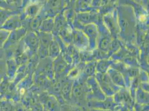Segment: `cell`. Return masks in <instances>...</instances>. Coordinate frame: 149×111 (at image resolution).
I'll return each mask as SVG.
<instances>
[{
	"instance_id": "cell-32",
	"label": "cell",
	"mask_w": 149,
	"mask_h": 111,
	"mask_svg": "<svg viewBox=\"0 0 149 111\" xmlns=\"http://www.w3.org/2000/svg\"><path fill=\"white\" fill-rule=\"evenodd\" d=\"M140 3L146 11H149V0H141Z\"/></svg>"
},
{
	"instance_id": "cell-31",
	"label": "cell",
	"mask_w": 149,
	"mask_h": 111,
	"mask_svg": "<svg viewBox=\"0 0 149 111\" xmlns=\"http://www.w3.org/2000/svg\"><path fill=\"white\" fill-rule=\"evenodd\" d=\"M10 32L5 30L0 29V49H3V47L6 42Z\"/></svg>"
},
{
	"instance_id": "cell-39",
	"label": "cell",
	"mask_w": 149,
	"mask_h": 111,
	"mask_svg": "<svg viewBox=\"0 0 149 111\" xmlns=\"http://www.w3.org/2000/svg\"><path fill=\"white\" fill-rule=\"evenodd\" d=\"M75 1H76V0H71V1H70V3L74 5V2H75ZM68 5H69V4H68Z\"/></svg>"
},
{
	"instance_id": "cell-27",
	"label": "cell",
	"mask_w": 149,
	"mask_h": 111,
	"mask_svg": "<svg viewBox=\"0 0 149 111\" xmlns=\"http://www.w3.org/2000/svg\"><path fill=\"white\" fill-rule=\"evenodd\" d=\"M22 12L12 11L7 9L0 8V29L5 24L7 19L15 13H21Z\"/></svg>"
},
{
	"instance_id": "cell-35",
	"label": "cell",
	"mask_w": 149,
	"mask_h": 111,
	"mask_svg": "<svg viewBox=\"0 0 149 111\" xmlns=\"http://www.w3.org/2000/svg\"><path fill=\"white\" fill-rule=\"evenodd\" d=\"M32 0H22V10L29 3H30Z\"/></svg>"
},
{
	"instance_id": "cell-25",
	"label": "cell",
	"mask_w": 149,
	"mask_h": 111,
	"mask_svg": "<svg viewBox=\"0 0 149 111\" xmlns=\"http://www.w3.org/2000/svg\"><path fill=\"white\" fill-rule=\"evenodd\" d=\"M60 55L61 49L59 43L54 36L49 47V57L52 60H54Z\"/></svg>"
},
{
	"instance_id": "cell-3",
	"label": "cell",
	"mask_w": 149,
	"mask_h": 111,
	"mask_svg": "<svg viewBox=\"0 0 149 111\" xmlns=\"http://www.w3.org/2000/svg\"><path fill=\"white\" fill-rule=\"evenodd\" d=\"M73 27L82 31L87 36L89 41L88 51H92L97 48L99 31L96 25L93 24L82 25L74 20Z\"/></svg>"
},
{
	"instance_id": "cell-21",
	"label": "cell",
	"mask_w": 149,
	"mask_h": 111,
	"mask_svg": "<svg viewBox=\"0 0 149 111\" xmlns=\"http://www.w3.org/2000/svg\"><path fill=\"white\" fill-rule=\"evenodd\" d=\"M6 64L7 77L9 80H13L15 78L17 71L19 69V66L13 57L7 58Z\"/></svg>"
},
{
	"instance_id": "cell-34",
	"label": "cell",
	"mask_w": 149,
	"mask_h": 111,
	"mask_svg": "<svg viewBox=\"0 0 149 111\" xmlns=\"http://www.w3.org/2000/svg\"><path fill=\"white\" fill-rule=\"evenodd\" d=\"M120 111H135L134 109H130L129 108L127 107H124V106H121V108H120Z\"/></svg>"
},
{
	"instance_id": "cell-1",
	"label": "cell",
	"mask_w": 149,
	"mask_h": 111,
	"mask_svg": "<svg viewBox=\"0 0 149 111\" xmlns=\"http://www.w3.org/2000/svg\"><path fill=\"white\" fill-rule=\"evenodd\" d=\"M116 10L120 30L118 39L125 44H135L137 20L133 8L130 6L118 5Z\"/></svg>"
},
{
	"instance_id": "cell-22",
	"label": "cell",
	"mask_w": 149,
	"mask_h": 111,
	"mask_svg": "<svg viewBox=\"0 0 149 111\" xmlns=\"http://www.w3.org/2000/svg\"><path fill=\"white\" fill-rule=\"evenodd\" d=\"M93 0H76L74 3L75 12H85L93 10V8L91 6Z\"/></svg>"
},
{
	"instance_id": "cell-12",
	"label": "cell",
	"mask_w": 149,
	"mask_h": 111,
	"mask_svg": "<svg viewBox=\"0 0 149 111\" xmlns=\"http://www.w3.org/2000/svg\"><path fill=\"white\" fill-rule=\"evenodd\" d=\"M53 61L54 60L49 57L40 59L36 67L35 73L44 76L50 80H53L54 79Z\"/></svg>"
},
{
	"instance_id": "cell-42",
	"label": "cell",
	"mask_w": 149,
	"mask_h": 111,
	"mask_svg": "<svg viewBox=\"0 0 149 111\" xmlns=\"http://www.w3.org/2000/svg\"><path fill=\"white\" fill-rule=\"evenodd\" d=\"M84 111H88V109H87V108H85V110H84Z\"/></svg>"
},
{
	"instance_id": "cell-6",
	"label": "cell",
	"mask_w": 149,
	"mask_h": 111,
	"mask_svg": "<svg viewBox=\"0 0 149 111\" xmlns=\"http://www.w3.org/2000/svg\"><path fill=\"white\" fill-rule=\"evenodd\" d=\"M66 7L65 0H47L42 7L46 18H54Z\"/></svg>"
},
{
	"instance_id": "cell-8",
	"label": "cell",
	"mask_w": 149,
	"mask_h": 111,
	"mask_svg": "<svg viewBox=\"0 0 149 111\" xmlns=\"http://www.w3.org/2000/svg\"><path fill=\"white\" fill-rule=\"evenodd\" d=\"M53 65L54 78L56 80H61L67 77L68 72L73 67L65 61L61 55L54 60Z\"/></svg>"
},
{
	"instance_id": "cell-23",
	"label": "cell",
	"mask_w": 149,
	"mask_h": 111,
	"mask_svg": "<svg viewBox=\"0 0 149 111\" xmlns=\"http://www.w3.org/2000/svg\"><path fill=\"white\" fill-rule=\"evenodd\" d=\"M134 101L137 104L149 105V92L145 91L139 86L136 91Z\"/></svg>"
},
{
	"instance_id": "cell-37",
	"label": "cell",
	"mask_w": 149,
	"mask_h": 111,
	"mask_svg": "<svg viewBox=\"0 0 149 111\" xmlns=\"http://www.w3.org/2000/svg\"><path fill=\"white\" fill-rule=\"evenodd\" d=\"M88 111H111L108 110H98V109H93V108H87Z\"/></svg>"
},
{
	"instance_id": "cell-40",
	"label": "cell",
	"mask_w": 149,
	"mask_h": 111,
	"mask_svg": "<svg viewBox=\"0 0 149 111\" xmlns=\"http://www.w3.org/2000/svg\"><path fill=\"white\" fill-rule=\"evenodd\" d=\"M134 1H135V2H136L137 3H140L141 0H134Z\"/></svg>"
},
{
	"instance_id": "cell-18",
	"label": "cell",
	"mask_w": 149,
	"mask_h": 111,
	"mask_svg": "<svg viewBox=\"0 0 149 111\" xmlns=\"http://www.w3.org/2000/svg\"><path fill=\"white\" fill-rule=\"evenodd\" d=\"M44 5L35 1H31L23 9L21 13L25 19H32L41 11Z\"/></svg>"
},
{
	"instance_id": "cell-44",
	"label": "cell",
	"mask_w": 149,
	"mask_h": 111,
	"mask_svg": "<svg viewBox=\"0 0 149 111\" xmlns=\"http://www.w3.org/2000/svg\"><path fill=\"white\" fill-rule=\"evenodd\" d=\"M0 84H1V82H0Z\"/></svg>"
},
{
	"instance_id": "cell-16",
	"label": "cell",
	"mask_w": 149,
	"mask_h": 111,
	"mask_svg": "<svg viewBox=\"0 0 149 111\" xmlns=\"http://www.w3.org/2000/svg\"><path fill=\"white\" fill-rule=\"evenodd\" d=\"M27 32V30L24 27L10 32L3 49L7 50L14 48L22 40Z\"/></svg>"
},
{
	"instance_id": "cell-30",
	"label": "cell",
	"mask_w": 149,
	"mask_h": 111,
	"mask_svg": "<svg viewBox=\"0 0 149 111\" xmlns=\"http://www.w3.org/2000/svg\"><path fill=\"white\" fill-rule=\"evenodd\" d=\"M7 77L6 59L0 60V82Z\"/></svg>"
},
{
	"instance_id": "cell-13",
	"label": "cell",
	"mask_w": 149,
	"mask_h": 111,
	"mask_svg": "<svg viewBox=\"0 0 149 111\" xmlns=\"http://www.w3.org/2000/svg\"><path fill=\"white\" fill-rule=\"evenodd\" d=\"M71 44L79 51L88 50L89 41L82 31L73 28L72 32Z\"/></svg>"
},
{
	"instance_id": "cell-4",
	"label": "cell",
	"mask_w": 149,
	"mask_h": 111,
	"mask_svg": "<svg viewBox=\"0 0 149 111\" xmlns=\"http://www.w3.org/2000/svg\"><path fill=\"white\" fill-rule=\"evenodd\" d=\"M101 91L106 97H112L121 88L116 86L107 73L96 72L94 76Z\"/></svg>"
},
{
	"instance_id": "cell-43",
	"label": "cell",
	"mask_w": 149,
	"mask_h": 111,
	"mask_svg": "<svg viewBox=\"0 0 149 111\" xmlns=\"http://www.w3.org/2000/svg\"><path fill=\"white\" fill-rule=\"evenodd\" d=\"M85 108H84V110H83V111H84V110H85Z\"/></svg>"
},
{
	"instance_id": "cell-28",
	"label": "cell",
	"mask_w": 149,
	"mask_h": 111,
	"mask_svg": "<svg viewBox=\"0 0 149 111\" xmlns=\"http://www.w3.org/2000/svg\"><path fill=\"white\" fill-rule=\"evenodd\" d=\"M15 11L22 12V0H4Z\"/></svg>"
},
{
	"instance_id": "cell-10",
	"label": "cell",
	"mask_w": 149,
	"mask_h": 111,
	"mask_svg": "<svg viewBox=\"0 0 149 111\" xmlns=\"http://www.w3.org/2000/svg\"><path fill=\"white\" fill-rule=\"evenodd\" d=\"M112 99L117 105L134 109L135 101L131 96L129 89L126 88H121L118 92L116 93Z\"/></svg>"
},
{
	"instance_id": "cell-9",
	"label": "cell",
	"mask_w": 149,
	"mask_h": 111,
	"mask_svg": "<svg viewBox=\"0 0 149 111\" xmlns=\"http://www.w3.org/2000/svg\"><path fill=\"white\" fill-rule=\"evenodd\" d=\"M121 105H117L113 101L112 97H106L104 100H89L87 101V108H93L102 110L113 111L119 108Z\"/></svg>"
},
{
	"instance_id": "cell-36",
	"label": "cell",
	"mask_w": 149,
	"mask_h": 111,
	"mask_svg": "<svg viewBox=\"0 0 149 111\" xmlns=\"http://www.w3.org/2000/svg\"><path fill=\"white\" fill-rule=\"evenodd\" d=\"M47 0H32L31 1H35V2H36L38 3H41L42 5H44L45 3L46 2Z\"/></svg>"
},
{
	"instance_id": "cell-14",
	"label": "cell",
	"mask_w": 149,
	"mask_h": 111,
	"mask_svg": "<svg viewBox=\"0 0 149 111\" xmlns=\"http://www.w3.org/2000/svg\"><path fill=\"white\" fill-rule=\"evenodd\" d=\"M39 97L41 104L46 111H60L61 104L54 96L46 91H42Z\"/></svg>"
},
{
	"instance_id": "cell-33",
	"label": "cell",
	"mask_w": 149,
	"mask_h": 111,
	"mask_svg": "<svg viewBox=\"0 0 149 111\" xmlns=\"http://www.w3.org/2000/svg\"><path fill=\"white\" fill-rule=\"evenodd\" d=\"M6 59V52L4 49H0V60Z\"/></svg>"
},
{
	"instance_id": "cell-29",
	"label": "cell",
	"mask_w": 149,
	"mask_h": 111,
	"mask_svg": "<svg viewBox=\"0 0 149 111\" xmlns=\"http://www.w3.org/2000/svg\"><path fill=\"white\" fill-rule=\"evenodd\" d=\"M85 108H81L74 105L65 102L60 105V111H82Z\"/></svg>"
},
{
	"instance_id": "cell-2",
	"label": "cell",
	"mask_w": 149,
	"mask_h": 111,
	"mask_svg": "<svg viewBox=\"0 0 149 111\" xmlns=\"http://www.w3.org/2000/svg\"><path fill=\"white\" fill-rule=\"evenodd\" d=\"M89 92L90 88L86 80L81 78L74 80L72 85L70 103L81 108H87V96Z\"/></svg>"
},
{
	"instance_id": "cell-5",
	"label": "cell",
	"mask_w": 149,
	"mask_h": 111,
	"mask_svg": "<svg viewBox=\"0 0 149 111\" xmlns=\"http://www.w3.org/2000/svg\"><path fill=\"white\" fill-rule=\"evenodd\" d=\"M22 42L24 45L25 52L29 58L37 55L40 41L36 32L28 31L22 38Z\"/></svg>"
},
{
	"instance_id": "cell-41",
	"label": "cell",
	"mask_w": 149,
	"mask_h": 111,
	"mask_svg": "<svg viewBox=\"0 0 149 111\" xmlns=\"http://www.w3.org/2000/svg\"><path fill=\"white\" fill-rule=\"evenodd\" d=\"M121 106L119 108H118V109H117V110H114V111H120V108H121Z\"/></svg>"
},
{
	"instance_id": "cell-19",
	"label": "cell",
	"mask_w": 149,
	"mask_h": 111,
	"mask_svg": "<svg viewBox=\"0 0 149 111\" xmlns=\"http://www.w3.org/2000/svg\"><path fill=\"white\" fill-rule=\"evenodd\" d=\"M61 82V94L63 100L65 102L70 103L71 95L72 89V85L74 80L65 77L60 80Z\"/></svg>"
},
{
	"instance_id": "cell-38",
	"label": "cell",
	"mask_w": 149,
	"mask_h": 111,
	"mask_svg": "<svg viewBox=\"0 0 149 111\" xmlns=\"http://www.w3.org/2000/svg\"><path fill=\"white\" fill-rule=\"evenodd\" d=\"M65 3H66V6H67V5H68V4H70L71 0H65Z\"/></svg>"
},
{
	"instance_id": "cell-24",
	"label": "cell",
	"mask_w": 149,
	"mask_h": 111,
	"mask_svg": "<svg viewBox=\"0 0 149 111\" xmlns=\"http://www.w3.org/2000/svg\"><path fill=\"white\" fill-rule=\"evenodd\" d=\"M113 62V61L110 58L97 61L96 65V72L101 74L107 73V70L110 68Z\"/></svg>"
},
{
	"instance_id": "cell-26",
	"label": "cell",
	"mask_w": 149,
	"mask_h": 111,
	"mask_svg": "<svg viewBox=\"0 0 149 111\" xmlns=\"http://www.w3.org/2000/svg\"><path fill=\"white\" fill-rule=\"evenodd\" d=\"M54 18H47L45 19L42 22L38 31L45 33H52L54 30Z\"/></svg>"
},
{
	"instance_id": "cell-17",
	"label": "cell",
	"mask_w": 149,
	"mask_h": 111,
	"mask_svg": "<svg viewBox=\"0 0 149 111\" xmlns=\"http://www.w3.org/2000/svg\"><path fill=\"white\" fill-rule=\"evenodd\" d=\"M24 27V17L21 13H15L9 17L1 27L2 29L11 32Z\"/></svg>"
},
{
	"instance_id": "cell-20",
	"label": "cell",
	"mask_w": 149,
	"mask_h": 111,
	"mask_svg": "<svg viewBox=\"0 0 149 111\" xmlns=\"http://www.w3.org/2000/svg\"><path fill=\"white\" fill-rule=\"evenodd\" d=\"M107 74L109 76L112 82L120 88H126V85L123 75L115 68L110 67L107 71Z\"/></svg>"
},
{
	"instance_id": "cell-15",
	"label": "cell",
	"mask_w": 149,
	"mask_h": 111,
	"mask_svg": "<svg viewBox=\"0 0 149 111\" xmlns=\"http://www.w3.org/2000/svg\"><path fill=\"white\" fill-rule=\"evenodd\" d=\"M86 83L90 88V92L87 94V101L89 100L102 101L106 98L94 76L87 78Z\"/></svg>"
},
{
	"instance_id": "cell-7",
	"label": "cell",
	"mask_w": 149,
	"mask_h": 111,
	"mask_svg": "<svg viewBox=\"0 0 149 111\" xmlns=\"http://www.w3.org/2000/svg\"><path fill=\"white\" fill-rule=\"evenodd\" d=\"M102 21L113 39L118 38L120 30L118 23L116 10L115 9L111 12L102 15Z\"/></svg>"
},
{
	"instance_id": "cell-11",
	"label": "cell",
	"mask_w": 149,
	"mask_h": 111,
	"mask_svg": "<svg viewBox=\"0 0 149 111\" xmlns=\"http://www.w3.org/2000/svg\"><path fill=\"white\" fill-rule=\"evenodd\" d=\"M102 16L99 10L94 8L90 11L76 13L74 20L82 25L91 24L96 25Z\"/></svg>"
}]
</instances>
